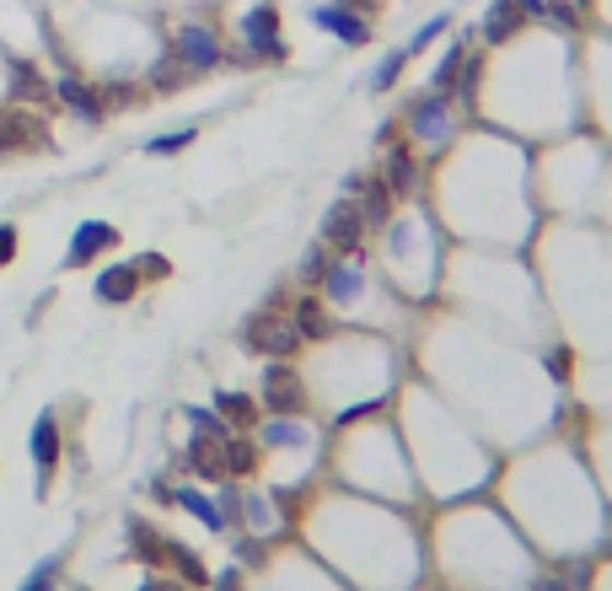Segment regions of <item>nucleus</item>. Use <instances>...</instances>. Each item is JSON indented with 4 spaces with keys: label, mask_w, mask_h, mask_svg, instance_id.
<instances>
[{
    "label": "nucleus",
    "mask_w": 612,
    "mask_h": 591,
    "mask_svg": "<svg viewBox=\"0 0 612 591\" xmlns=\"http://www.w3.org/2000/svg\"><path fill=\"white\" fill-rule=\"evenodd\" d=\"M355 204H361L366 226H387V221H392V204H398V194H392L381 178H366V184L355 189Z\"/></svg>",
    "instance_id": "aec40b11"
},
{
    "label": "nucleus",
    "mask_w": 612,
    "mask_h": 591,
    "mask_svg": "<svg viewBox=\"0 0 612 591\" xmlns=\"http://www.w3.org/2000/svg\"><path fill=\"white\" fill-rule=\"evenodd\" d=\"M291 323H296V333H302V339H328V333H333L328 307H322V302H311V296H302V302H296Z\"/></svg>",
    "instance_id": "b1692460"
},
{
    "label": "nucleus",
    "mask_w": 612,
    "mask_h": 591,
    "mask_svg": "<svg viewBox=\"0 0 612 591\" xmlns=\"http://www.w3.org/2000/svg\"><path fill=\"white\" fill-rule=\"evenodd\" d=\"M162 565H173V570L184 576V587H204V581H210V570L199 565V554L184 548V543H167V559H162Z\"/></svg>",
    "instance_id": "cd10ccee"
},
{
    "label": "nucleus",
    "mask_w": 612,
    "mask_h": 591,
    "mask_svg": "<svg viewBox=\"0 0 612 591\" xmlns=\"http://www.w3.org/2000/svg\"><path fill=\"white\" fill-rule=\"evenodd\" d=\"M569 5H586V0H569Z\"/></svg>",
    "instance_id": "c9c22d12"
},
{
    "label": "nucleus",
    "mask_w": 612,
    "mask_h": 591,
    "mask_svg": "<svg viewBox=\"0 0 612 591\" xmlns=\"http://www.w3.org/2000/svg\"><path fill=\"white\" fill-rule=\"evenodd\" d=\"M381 184L392 189V194H414L420 189V162H414V151L409 145H392V151H381Z\"/></svg>",
    "instance_id": "f3484780"
},
{
    "label": "nucleus",
    "mask_w": 612,
    "mask_h": 591,
    "mask_svg": "<svg viewBox=\"0 0 612 591\" xmlns=\"http://www.w3.org/2000/svg\"><path fill=\"white\" fill-rule=\"evenodd\" d=\"M123 532H129V548H134V554H140V559H145L151 570H156V565L167 559V537H162V532H156L151 522L129 517V522H123Z\"/></svg>",
    "instance_id": "4be33fe9"
},
{
    "label": "nucleus",
    "mask_w": 612,
    "mask_h": 591,
    "mask_svg": "<svg viewBox=\"0 0 612 591\" xmlns=\"http://www.w3.org/2000/svg\"><path fill=\"white\" fill-rule=\"evenodd\" d=\"M60 570H64V554H44L16 591H60Z\"/></svg>",
    "instance_id": "c756f323"
},
{
    "label": "nucleus",
    "mask_w": 612,
    "mask_h": 591,
    "mask_svg": "<svg viewBox=\"0 0 612 591\" xmlns=\"http://www.w3.org/2000/svg\"><path fill=\"white\" fill-rule=\"evenodd\" d=\"M451 125H457V97H451V92H425V97L409 108V134H414V145H425V151H440V145L451 140Z\"/></svg>",
    "instance_id": "0eeeda50"
},
{
    "label": "nucleus",
    "mask_w": 612,
    "mask_h": 591,
    "mask_svg": "<svg viewBox=\"0 0 612 591\" xmlns=\"http://www.w3.org/2000/svg\"><path fill=\"white\" fill-rule=\"evenodd\" d=\"M167 500H173V506H178V511H188V517H193V522H204L210 527V532H221V537H226V522H221V511H215V495H210V489H199V484H173V489H167Z\"/></svg>",
    "instance_id": "2eb2a0df"
},
{
    "label": "nucleus",
    "mask_w": 612,
    "mask_h": 591,
    "mask_svg": "<svg viewBox=\"0 0 612 591\" xmlns=\"http://www.w3.org/2000/svg\"><path fill=\"white\" fill-rule=\"evenodd\" d=\"M446 33H451V16L440 11V16H429V22L414 33V38H409V44H403V49H409V55H420V49H429V44H435V38H446Z\"/></svg>",
    "instance_id": "2f4dec72"
},
{
    "label": "nucleus",
    "mask_w": 612,
    "mask_h": 591,
    "mask_svg": "<svg viewBox=\"0 0 612 591\" xmlns=\"http://www.w3.org/2000/svg\"><path fill=\"white\" fill-rule=\"evenodd\" d=\"M280 527H285L280 500H274V495H258V489H252V495L243 489V532H252V537H263V543H269Z\"/></svg>",
    "instance_id": "dca6fc26"
},
{
    "label": "nucleus",
    "mask_w": 612,
    "mask_h": 591,
    "mask_svg": "<svg viewBox=\"0 0 612 591\" xmlns=\"http://www.w3.org/2000/svg\"><path fill=\"white\" fill-rule=\"evenodd\" d=\"M140 269L134 259L129 263H108V269H97V280H92V302H103V307H129L134 296H140Z\"/></svg>",
    "instance_id": "ddd939ff"
},
{
    "label": "nucleus",
    "mask_w": 612,
    "mask_h": 591,
    "mask_svg": "<svg viewBox=\"0 0 612 591\" xmlns=\"http://www.w3.org/2000/svg\"><path fill=\"white\" fill-rule=\"evenodd\" d=\"M16 237H22V232H16L11 221H0V269H11V263H16V248H22Z\"/></svg>",
    "instance_id": "473e14b6"
},
{
    "label": "nucleus",
    "mask_w": 612,
    "mask_h": 591,
    "mask_svg": "<svg viewBox=\"0 0 612 591\" xmlns=\"http://www.w3.org/2000/svg\"><path fill=\"white\" fill-rule=\"evenodd\" d=\"M306 22L317 27V33H328L333 44H344V49H366L370 44V22L361 5H350V0H317L311 11H306Z\"/></svg>",
    "instance_id": "423d86ee"
},
{
    "label": "nucleus",
    "mask_w": 612,
    "mask_h": 591,
    "mask_svg": "<svg viewBox=\"0 0 612 591\" xmlns=\"http://www.w3.org/2000/svg\"><path fill=\"white\" fill-rule=\"evenodd\" d=\"M210 495H215V511H221V522H226V537H232V532H243V484L221 478Z\"/></svg>",
    "instance_id": "393cba45"
},
{
    "label": "nucleus",
    "mask_w": 612,
    "mask_h": 591,
    "mask_svg": "<svg viewBox=\"0 0 612 591\" xmlns=\"http://www.w3.org/2000/svg\"><path fill=\"white\" fill-rule=\"evenodd\" d=\"M258 403H263L269 414H302L306 409L302 371H296L291 360H263V393H258Z\"/></svg>",
    "instance_id": "9d476101"
},
{
    "label": "nucleus",
    "mask_w": 612,
    "mask_h": 591,
    "mask_svg": "<svg viewBox=\"0 0 612 591\" xmlns=\"http://www.w3.org/2000/svg\"><path fill=\"white\" fill-rule=\"evenodd\" d=\"M193 140H199V130H193V125H184V130L151 134V140H145V145H140V151H145V156H178V151H188V145H193Z\"/></svg>",
    "instance_id": "7c9ffc66"
},
{
    "label": "nucleus",
    "mask_w": 612,
    "mask_h": 591,
    "mask_svg": "<svg viewBox=\"0 0 612 591\" xmlns=\"http://www.w3.org/2000/svg\"><path fill=\"white\" fill-rule=\"evenodd\" d=\"M108 248H119V226H114V221H81V226L70 232L64 269H86V263L97 259V253H108Z\"/></svg>",
    "instance_id": "f8f14e48"
},
{
    "label": "nucleus",
    "mask_w": 612,
    "mask_h": 591,
    "mask_svg": "<svg viewBox=\"0 0 612 591\" xmlns=\"http://www.w3.org/2000/svg\"><path fill=\"white\" fill-rule=\"evenodd\" d=\"M409 60H414L409 49H387V55L376 60V70L366 75V92H376V97H381V92H392V86L403 81V70H409Z\"/></svg>",
    "instance_id": "5701e85b"
},
{
    "label": "nucleus",
    "mask_w": 612,
    "mask_h": 591,
    "mask_svg": "<svg viewBox=\"0 0 612 591\" xmlns=\"http://www.w3.org/2000/svg\"><path fill=\"white\" fill-rule=\"evenodd\" d=\"M49 97H60L70 114H81L86 125H97L108 108H103V92L97 86H86V81H75V75H60V81H49Z\"/></svg>",
    "instance_id": "4468645a"
},
{
    "label": "nucleus",
    "mask_w": 612,
    "mask_h": 591,
    "mask_svg": "<svg viewBox=\"0 0 612 591\" xmlns=\"http://www.w3.org/2000/svg\"><path fill=\"white\" fill-rule=\"evenodd\" d=\"M215 414H221V419H226L232 430H252V425L263 419V403H258L252 393H237V388H221V393H215Z\"/></svg>",
    "instance_id": "a211bd4d"
},
{
    "label": "nucleus",
    "mask_w": 612,
    "mask_h": 591,
    "mask_svg": "<svg viewBox=\"0 0 612 591\" xmlns=\"http://www.w3.org/2000/svg\"><path fill=\"white\" fill-rule=\"evenodd\" d=\"M322 302L333 307V312H361L370 302V274L366 263H361V253H344V259L328 263V274H322Z\"/></svg>",
    "instance_id": "20e7f679"
},
{
    "label": "nucleus",
    "mask_w": 612,
    "mask_h": 591,
    "mask_svg": "<svg viewBox=\"0 0 612 591\" xmlns=\"http://www.w3.org/2000/svg\"><path fill=\"white\" fill-rule=\"evenodd\" d=\"M173 49L188 70H221L226 66V38L210 22H173Z\"/></svg>",
    "instance_id": "6e6552de"
},
{
    "label": "nucleus",
    "mask_w": 612,
    "mask_h": 591,
    "mask_svg": "<svg viewBox=\"0 0 612 591\" xmlns=\"http://www.w3.org/2000/svg\"><path fill=\"white\" fill-rule=\"evenodd\" d=\"M221 462H226V478H243V473H252L258 468V441H247L243 430L221 447Z\"/></svg>",
    "instance_id": "a878e982"
},
{
    "label": "nucleus",
    "mask_w": 612,
    "mask_h": 591,
    "mask_svg": "<svg viewBox=\"0 0 612 591\" xmlns=\"http://www.w3.org/2000/svg\"><path fill=\"white\" fill-rule=\"evenodd\" d=\"M184 425H188V436H199V441H215V447H226L237 430L215 414V403L204 409V403H184Z\"/></svg>",
    "instance_id": "6ab92c4d"
},
{
    "label": "nucleus",
    "mask_w": 612,
    "mask_h": 591,
    "mask_svg": "<svg viewBox=\"0 0 612 591\" xmlns=\"http://www.w3.org/2000/svg\"><path fill=\"white\" fill-rule=\"evenodd\" d=\"M263 452H311L317 447V425H306L302 414H269L252 425Z\"/></svg>",
    "instance_id": "9b49d317"
},
{
    "label": "nucleus",
    "mask_w": 612,
    "mask_h": 591,
    "mask_svg": "<svg viewBox=\"0 0 612 591\" xmlns=\"http://www.w3.org/2000/svg\"><path fill=\"white\" fill-rule=\"evenodd\" d=\"M420 259H429V263L440 259V237H429L425 215H392L387 221V263H392V274H414Z\"/></svg>",
    "instance_id": "f03ea898"
},
{
    "label": "nucleus",
    "mask_w": 612,
    "mask_h": 591,
    "mask_svg": "<svg viewBox=\"0 0 612 591\" xmlns=\"http://www.w3.org/2000/svg\"><path fill=\"white\" fill-rule=\"evenodd\" d=\"M215 581V591H243V565H226L221 576H210Z\"/></svg>",
    "instance_id": "72a5a7b5"
},
{
    "label": "nucleus",
    "mask_w": 612,
    "mask_h": 591,
    "mask_svg": "<svg viewBox=\"0 0 612 591\" xmlns=\"http://www.w3.org/2000/svg\"><path fill=\"white\" fill-rule=\"evenodd\" d=\"M366 215H361V204L355 194H339L328 210H322V226H317V243L333 253V259H344V253H361V243H366Z\"/></svg>",
    "instance_id": "7ed1b4c3"
},
{
    "label": "nucleus",
    "mask_w": 612,
    "mask_h": 591,
    "mask_svg": "<svg viewBox=\"0 0 612 591\" xmlns=\"http://www.w3.org/2000/svg\"><path fill=\"white\" fill-rule=\"evenodd\" d=\"M237 44H243L247 66H285V60H291V49H285V38H280V11H274V0H252V5H247L243 22H237Z\"/></svg>",
    "instance_id": "f257e3e1"
},
{
    "label": "nucleus",
    "mask_w": 612,
    "mask_h": 591,
    "mask_svg": "<svg viewBox=\"0 0 612 591\" xmlns=\"http://www.w3.org/2000/svg\"><path fill=\"white\" fill-rule=\"evenodd\" d=\"M328 263H333V253H328L322 243H311V248L302 253V263H296V285H302V291H317L322 274H328Z\"/></svg>",
    "instance_id": "c85d7f7f"
},
{
    "label": "nucleus",
    "mask_w": 612,
    "mask_h": 591,
    "mask_svg": "<svg viewBox=\"0 0 612 591\" xmlns=\"http://www.w3.org/2000/svg\"><path fill=\"white\" fill-rule=\"evenodd\" d=\"M60 452H64V436H60V414L44 409L27 430V458H33V489L38 500H49V484H55V468H60Z\"/></svg>",
    "instance_id": "39448f33"
},
{
    "label": "nucleus",
    "mask_w": 612,
    "mask_h": 591,
    "mask_svg": "<svg viewBox=\"0 0 612 591\" xmlns=\"http://www.w3.org/2000/svg\"><path fill=\"white\" fill-rule=\"evenodd\" d=\"M243 344L252 350V355H263V360H291V355L302 350V333H296V323H291V318L258 312V318H247Z\"/></svg>",
    "instance_id": "1a4fd4ad"
},
{
    "label": "nucleus",
    "mask_w": 612,
    "mask_h": 591,
    "mask_svg": "<svg viewBox=\"0 0 612 591\" xmlns=\"http://www.w3.org/2000/svg\"><path fill=\"white\" fill-rule=\"evenodd\" d=\"M462 60H468V55H462V44L451 38V44H446V55H440L435 70H429V92H451V86H457V75H462Z\"/></svg>",
    "instance_id": "bb28decb"
},
{
    "label": "nucleus",
    "mask_w": 612,
    "mask_h": 591,
    "mask_svg": "<svg viewBox=\"0 0 612 591\" xmlns=\"http://www.w3.org/2000/svg\"><path fill=\"white\" fill-rule=\"evenodd\" d=\"M549 377L553 382H564V377H569V350H553L549 355Z\"/></svg>",
    "instance_id": "f704fd0d"
},
{
    "label": "nucleus",
    "mask_w": 612,
    "mask_h": 591,
    "mask_svg": "<svg viewBox=\"0 0 612 591\" xmlns=\"http://www.w3.org/2000/svg\"><path fill=\"white\" fill-rule=\"evenodd\" d=\"M521 22H532L516 0H490V16H484V44H505Z\"/></svg>",
    "instance_id": "412c9836"
}]
</instances>
